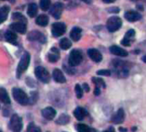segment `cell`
I'll return each mask as SVG.
<instances>
[{"label":"cell","mask_w":146,"mask_h":132,"mask_svg":"<svg viewBox=\"0 0 146 132\" xmlns=\"http://www.w3.org/2000/svg\"><path fill=\"white\" fill-rule=\"evenodd\" d=\"M0 132H3V131H0Z\"/></svg>","instance_id":"47"},{"label":"cell","mask_w":146,"mask_h":132,"mask_svg":"<svg viewBox=\"0 0 146 132\" xmlns=\"http://www.w3.org/2000/svg\"><path fill=\"white\" fill-rule=\"evenodd\" d=\"M0 101L3 102V104H6V105L10 104L9 96L6 89L3 88H0Z\"/></svg>","instance_id":"23"},{"label":"cell","mask_w":146,"mask_h":132,"mask_svg":"<svg viewBox=\"0 0 146 132\" xmlns=\"http://www.w3.org/2000/svg\"><path fill=\"white\" fill-rule=\"evenodd\" d=\"M103 132H115V129L113 128V127H110L107 131H104Z\"/></svg>","instance_id":"40"},{"label":"cell","mask_w":146,"mask_h":132,"mask_svg":"<svg viewBox=\"0 0 146 132\" xmlns=\"http://www.w3.org/2000/svg\"><path fill=\"white\" fill-rule=\"evenodd\" d=\"M74 89H75V94H76L77 98L78 99L82 98L83 97V88L80 87V84H76Z\"/></svg>","instance_id":"33"},{"label":"cell","mask_w":146,"mask_h":132,"mask_svg":"<svg viewBox=\"0 0 146 132\" xmlns=\"http://www.w3.org/2000/svg\"><path fill=\"white\" fill-rule=\"evenodd\" d=\"M12 18L14 19V20H15V21H18V22H22V23H27V19L25 18V16L22 15V14H21V13H19V12H15V13H13V15H12Z\"/></svg>","instance_id":"29"},{"label":"cell","mask_w":146,"mask_h":132,"mask_svg":"<svg viewBox=\"0 0 146 132\" xmlns=\"http://www.w3.org/2000/svg\"><path fill=\"white\" fill-rule=\"evenodd\" d=\"M4 39H5V40H6L7 42L15 45V44H16V41H17V35H16V34L14 33V32L7 31V32L4 34Z\"/></svg>","instance_id":"21"},{"label":"cell","mask_w":146,"mask_h":132,"mask_svg":"<svg viewBox=\"0 0 146 132\" xmlns=\"http://www.w3.org/2000/svg\"><path fill=\"white\" fill-rule=\"evenodd\" d=\"M27 15L30 16V17H34L37 15V13H38V6L35 3H31L28 4V7H27Z\"/></svg>","instance_id":"24"},{"label":"cell","mask_w":146,"mask_h":132,"mask_svg":"<svg viewBox=\"0 0 146 132\" xmlns=\"http://www.w3.org/2000/svg\"><path fill=\"white\" fill-rule=\"evenodd\" d=\"M12 95L17 103L23 106L29 104V97L22 89L19 88H14L12 89Z\"/></svg>","instance_id":"1"},{"label":"cell","mask_w":146,"mask_h":132,"mask_svg":"<svg viewBox=\"0 0 146 132\" xmlns=\"http://www.w3.org/2000/svg\"><path fill=\"white\" fill-rule=\"evenodd\" d=\"M41 114H42V116L45 119H47V120H52L56 117V111L53 107H48L44 108L41 111Z\"/></svg>","instance_id":"13"},{"label":"cell","mask_w":146,"mask_h":132,"mask_svg":"<svg viewBox=\"0 0 146 132\" xmlns=\"http://www.w3.org/2000/svg\"><path fill=\"white\" fill-rule=\"evenodd\" d=\"M52 76H53V79L55 80V82H56L58 83H64V82H66V78H65L63 73L62 72V70H59V69L53 70Z\"/></svg>","instance_id":"18"},{"label":"cell","mask_w":146,"mask_h":132,"mask_svg":"<svg viewBox=\"0 0 146 132\" xmlns=\"http://www.w3.org/2000/svg\"><path fill=\"white\" fill-rule=\"evenodd\" d=\"M26 132H41V130L39 129V127L35 125L33 123H30Z\"/></svg>","instance_id":"32"},{"label":"cell","mask_w":146,"mask_h":132,"mask_svg":"<svg viewBox=\"0 0 146 132\" xmlns=\"http://www.w3.org/2000/svg\"><path fill=\"white\" fill-rule=\"evenodd\" d=\"M122 25V21L120 17L118 16H112L110 17L109 20L107 21V29L109 30V32L110 33H114L117 30H119L121 27Z\"/></svg>","instance_id":"3"},{"label":"cell","mask_w":146,"mask_h":132,"mask_svg":"<svg viewBox=\"0 0 146 132\" xmlns=\"http://www.w3.org/2000/svg\"><path fill=\"white\" fill-rule=\"evenodd\" d=\"M110 51L112 54L119 56V57H127L128 55V52L126 50H124L123 48L118 46H111L110 47Z\"/></svg>","instance_id":"17"},{"label":"cell","mask_w":146,"mask_h":132,"mask_svg":"<svg viewBox=\"0 0 146 132\" xmlns=\"http://www.w3.org/2000/svg\"><path fill=\"white\" fill-rule=\"evenodd\" d=\"M103 2L105 3H111L115 2V0H103Z\"/></svg>","instance_id":"39"},{"label":"cell","mask_w":146,"mask_h":132,"mask_svg":"<svg viewBox=\"0 0 146 132\" xmlns=\"http://www.w3.org/2000/svg\"><path fill=\"white\" fill-rule=\"evenodd\" d=\"M66 32V25L62 22H56L51 27L52 35L55 37H60Z\"/></svg>","instance_id":"8"},{"label":"cell","mask_w":146,"mask_h":132,"mask_svg":"<svg viewBox=\"0 0 146 132\" xmlns=\"http://www.w3.org/2000/svg\"><path fill=\"white\" fill-rule=\"evenodd\" d=\"M119 131H120L121 132H127V129H123L122 127L119 128Z\"/></svg>","instance_id":"42"},{"label":"cell","mask_w":146,"mask_h":132,"mask_svg":"<svg viewBox=\"0 0 146 132\" xmlns=\"http://www.w3.org/2000/svg\"><path fill=\"white\" fill-rule=\"evenodd\" d=\"M142 60H143V62H145L146 64V55H145V56L142 58Z\"/></svg>","instance_id":"43"},{"label":"cell","mask_w":146,"mask_h":132,"mask_svg":"<svg viewBox=\"0 0 146 132\" xmlns=\"http://www.w3.org/2000/svg\"><path fill=\"white\" fill-rule=\"evenodd\" d=\"M50 51H51L50 53L48 54V60L50 63H56V62H57L58 59L60 58L59 51L56 48H55V47H52Z\"/></svg>","instance_id":"19"},{"label":"cell","mask_w":146,"mask_h":132,"mask_svg":"<svg viewBox=\"0 0 146 132\" xmlns=\"http://www.w3.org/2000/svg\"><path fill=\"white\" fill-rule=\"evenodd\" d=\"M92 82H93V83H95L96 87H98V88L102 87V88H106V84H105L104 81L103 79H101V78L92 77Z\"/></svg>","instance_id":"31"},{"label":"cell","mask_w":146,"mask_h":132,"mask_svg":"<svg viewBox=\"0 0 146 132\" xmlns=\"http://www.w3.org/2000/svg\"><path fill=\"white\" fill-rule=\"evenodd\" d=\"M83 60V56L80 51L79 50H73L70 54H69V58H68V64L71 67H75L78 66Z\"/></svg>","instance_id":"4"},{"label":"cell","mask_w":146,"mask_h":132,"mask_svg":"<svg viewBox=\"0 0 146 132\" xmlns=\"http://www.w3.org/2000/svg\"><path fill=\"white\" fill-rule=\"evenodd\" d=\"M29 64H30V54L28 52H25L22 55V57L18 64V67H17V70H16V76L18 78L22 75V73H24L27 70Z\"/></svg>","instance_id":"2"},{"label":"cell","mask_w":146,"mask_h":132,"mask_svg":"<svg viewBox=\"0 0 146 132\" xmlns=\"http://www.w3.org/2000/svg\"><path fill=\"white\" fill-rule=\"evenodd\" d=\"M36 23L40 27H45L49 23V17L46 15H40L37 17Z\"/></svg>","instance_id":"25"},{"label":"cell","mask_w":146,"mask_h":132,"mask_svg":"<svg viewBox=\"0 0 146 132\" xmlns=\"http://www.w3.org/2000/svg\"><path fill=\"white\" fill-rule=\"evenodd\" d=\"M9 27L15 31V32H17L19 34H26L27 32V26L25 23H22V22H14L12 24H10Z\"/></svg>","instance_id":"14"},{"label":"cell","mask_w":146,"mask_h":132,"mask_svg":"<svg viewBox=\"0 0 146 132\" xmlns=\"http://www.w3.org/2000/svg\"><path fill=\"white\" fill-rule=\"evenodd\" d=\"M113 67L115 68V72L120 77H127L128 76V69L126 66V64L122 61L115 60L113 63Z\"/></svg>","instance_id":"5"},{"label":"cell","mask_w":146,"mask_h":132,"mask_svg":"<svg viewBox=\"0 0 146 132\" xmlns=\"http://www.w3.org/2000/svg\"><path fill=\"white\" fill-rule=\"evenodd\" d=\"M69 121H70V117H69L68 114L63 113V114H62V115H61L57 119H56V123L57 125H65L68 124V123H69Z\"/></svg>","instance_id":"28"},{"label":"cell","mask_w":146,"mask_h":132,"mask_svg":"<svg viewBox=\"0 0 146 132\" xmlns=\"http://www.w3.org/2000/svg\"><path fill=\"white\" fill-rule=\"evenodd\" d=\"M9 12V6L4 5L2 8H0V24L3 23L7 19Z\"/></svg>","instance_id":"26"},{"label":"cell","mask_w":146,"mask_h":132,"mask_svg":"<svg viewBox=\"0 0 146 132\" xmlns=\"http://www.w3.org/2000/svg\"><path fill=\"white\" fill-rule=\"evenodd\" d=\"M59 46L62 50H68L72 46V42L68 38H62L59 42Z\"/></svg>","instance_id":"27"},{"label":"cell","mask_w":146,"mask_h":132,"mask_svg":"<svg viewBox=\"0 0 146 132\" xmlns=\"http://www.w3.org/2000/svg\"><path fill=\"white\" fill-rule=\"evenodd\" d=\"M9 1H11V2H13V1H14V0H9Z\"/></svg>","instance_id":"45"},{"label":"cell","mask_w":146,"mask_h":132,"mask_svg":"<svg viewBox=\"0 0 146 132\" xmlns=\"http://www.w3.org/2000/svg\"><path fill=\"white\" fill-rule=\"evenodd\" d=\"M22 119L17 114H13L9 121V129L13 132H21L22 129Z\"/></svg>","instance_id":"7"},{"label":"cell","mask_w":146,"mask_h":132,"mask_svg":"<svg viewBox=\"0 0 146 132\" xmlns=\"http://www.w3.org/2000/svg\"><path fill=\"white\" fill-rule=\"evenodd\" d=\"M132 1H146V0H132Z\"/></svg>","instance_id":"44"},{"label":"cell","mask_w":146,"mask_h":132,"mask_svg":"<svg viewBox=\"0 0 146 132\" xmlns=\"http://www.w3.org/2000/svg\"><path fill=\"white\" fill-rule=\"evenodd\" d=\"M125 120V112L122 108H120L117 113L115 114V116L112 118V122L115 125L122 124Z\"/></svg>","instance_id":"16"},{"label":"cell","mask_w":146,"mask_h":132,"mask_svg":"<svg viewBox=\"0 0 146 132\" xmlns=\"http://www.w3.org/2000/svg\"><path fill=\"white\" fill-rule=\"evenodd\" d=\"M1 1H6V0H1Z\"/></svg>","instance_id":"46"},{"label":"cell","mask_w":146,"mask_h":132,"mask_svg":"<svg viewBox=\"0 0 146 132\" xmlns=\"http://www.w3.org/2000/svg\"><path fill=\"white\" fill-rule=\"evenodd\" d=\"M107 10L109 13H113V14H117L120 12V9L118 7H110Z\"/></svg>","instance_id":"36"},{"label":"cell","mask_w":146,"mask_h":132,"mask_svg":"<svg viewBox=\"0 0 146 132\" xmlns=\"http://www.w3.org/2000/svg\"><path fill=\"white\" fill-rule=\"evenodd\" d=\"M100 93H101L100 88L96 87V88H95V90H94V94H95V95H99V94H100Z\"/></svg>","instance_id":"38"},{"label":"cell","mask_w":146,"mask_h":132,"mask_svg":"<svg viewBox=\"0 0 146 132\" xmlns=\"http://www.w3.org/2000/svg\"><path fill=\"white\" fill-rule=\"evenodd\" d=\"M77 131L78 132H90V128L84 124H79L77 125Z\"/></svg>","instance_id":"34"},{"label":"cell","mask_w":146,"mask_h":132,"mask_svg":"<svg viewBox=\"0 0 146 132\" xmlns=\"http://www.w3.org/2000/svg\"><path fill=\"white\" fill-rule=\"evenodd\" d=\"M80 1H82V2H84L86 3H88V4H90L92 3V0H80Z\"/></svg>","instance_id":"41"},{"label":"cell","mask_w":146,"mask_h":132,"mask_svg":"<svg viewBox=\"0 0 146 132\" xmlns=\"http://www.w3.org/2000/svg\"><path fill=\"white\" fill-rule=\"evenodd\" d=\"M125 18L130 21V22H134L137 21H139L142 18V15H140V13L134 11V10H127L126 11V13L124 14Z\"/></svg>","instance_id":"10"},{"label":"cell","mask_w":146,"mask_h":132,"mask_svg":"<svg viewBox=\"0 0 146 132\" xmlns=\"http://www.w3.org/2000/svg\"><path fill=\"white\" fill-rule=\"evenodd\" d=\"M62 9H63L62 3H56L50 8V14H51V15L54 18H56V19H59L61 17L62 12Z\"/></svg>","instance_id":"11"},{"label":"cell","mask_w":146,"mask_h":132,"mask_svg":"<svg viewBox=\"0 0 146 132\" xmlns=\"http://www.w3.org/2000/svg\"><path fill=\"white\" fill-rule=\"evenodd\" d=\"M82 88H83L86 92H89V91H90V88H89V86H88V84H87V83H84V84H83Z\"/></svg>","instance_id":"37"},{"label":"cell","mask_w":146,"mask_h":132,"mask_svg":"<svg viewBox=\"0 0 146 132\" xmlns=\"http://www.w3.org/2000/svg\"><path fill=\"white\" fill-rule=\"evenodd\" d=\"M134 36H135V30H133V29L128 30L127 32V34H125L124 39L121 40V44L125 46H130Z\"/></svg>","instance_id":"15"},{"label":"cell","mask_w":146,"mask_h":132,"mask_svg":"<svg viewBox=\"0 0 146 132\" xmlns=\"http://www.w3.org/2000/svg\"><path fill=\"white\" fill-rule=\"evenodd\" d=\"M97 74L98 76H110L111 75V71L110 70H100L97 71Z\"/></svg>","instance_id":"35"},{"label":"cell","mask_w":146,"mask_h":132,"mask_svg":"<svg viewBox=\"0 0 146 132\" xmlns=\"http://www.w3.org/2000/svg\"><path fill=\"white\" fill-rule=\"evenodd\" d=\"M87 54H88L89 58L96 63H99L103 59V56H102L101 52L97 49H94V48L89 49L87 51Z\"/></svg>","instance_id":"12"},{"label":"cell","mask_w":146,"mask_h":132,"mask_svg":"<svg viewBox=\"0 0 146 132\" xmlns=\"http://www.w3.org/2000/svg\"><path fill=\"white\" fill-rule=\"evenodd\" d=\"M39 7L44 11L48 10L50 7V0H39Z\"/></svg>","instance_id":"30"},{"label":"cell","mask_w":146,"mask_h":132,"mask_svg":"<svg viewBox=\"0 0 146 132\" xmlns=\"http://www.w3.org/2000/svg\"><path fill=\"white\" fill-rule=\"evenodd\" d=\"M35 76L37 79L44 83H48L50 80V76L48 70L43 66H38L35 69Z\"/></svg>","instance_id":"6"},{"label":"cell","mask_w":146,"mask_h":132,"mask_svg":"<svg viewBox=\"0 0 146 132\" xmlns=\"http://www.w3.org/2000/svg\"><path fill=\"white\" fill-rule=\"evenodd\" d=\"M0 38H1V35H0Z\"/></svg>","instance_id":"48"},{"label":"cell","mask_w":146,"mask_h":132,"mask_svg":"<svg viewBox=\"0 0 146 132\" xmlns=\"http://www.w3.org/2000/svg\"><path fill=\"white\" fill-rule=\"evenodd\" d=\"M27 39L31 41H38L40 43H44L46 41L45 36L41 32L37 30L30 32L27 35Z\"/></svg>","instance_id":"9"},{"label":"cell","mask_w":146,"mask_h":132,"mask_svg":"<svg viewBox=\"0 0 146 132\" xmlns=\"http://www.w3.org/2000/svg\"><path fill=\"white\" fill-rule=\"evenodd\" d=\"M74 117L78 119V120H83L84 119H85V117L87 115V113H86V111L84 109V108H82V107H77L74 111Z\"/></svg>","instance_id":"22"},{"label":"cell","mask_w":146,"mask_h":132,"mask_svg":"<svg viewBox=\"0 0 146 132\" xmlns=\"http://www.w3.org/2000/svg\"><path fill=\"white\" fill-rule=\"evenodd\" d=\"M81 28L78 27H73V29L70 32V38L74 40V41H79L81 38Z\"/></svg>","instance_id":"20"}]
</instances>
